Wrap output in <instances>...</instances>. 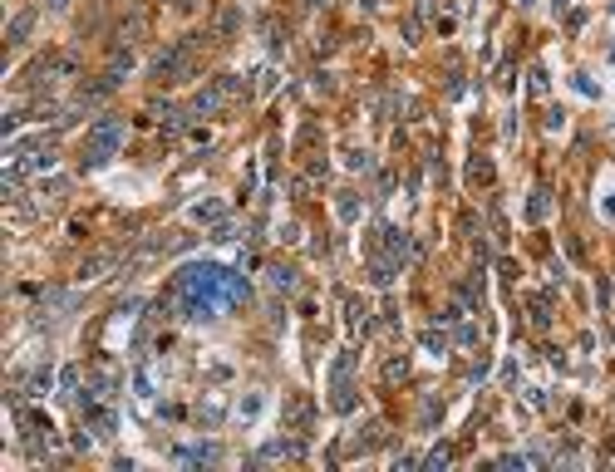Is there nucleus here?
<instances>
[{"label":"nucleus","instance_id":"obj_1","mask_svg":"<svg viewBox=\"0 0 615 472\" xmlns=\"http://www.w3.org/2000/svg\"><path fill=\"white\" fill-rule=\"evenodd\" d=\"M119 143H124V124L119 119H99L94 133H89V163H104Z\"/></svg>","mask_w":615,"mask_h":472},{"label":"nucleus","instance_id":"obj_2","mask_svg":"<svg viewBox=\"0 0 615 472\" xmlns=\"http://www.w3.org/2000/svg\"><path fill=\"white\" fill-rule=\"evenodd\" d=\"M271 281H276V286H281V291H291V286H296V276H291V271H286V266H281V271H271Z\"/></svg>","mask_w":615,"mask_h":472},{"label":"nucleus","instance_id":"obj_3","mask_svg":"<svg viewBox=\"0 0 615 472\" xmlns=\"http://www.w3.org/2000/svg\"><path fill=\"white\" fill-rule=\"evenodd\" d=\"M306 5H325V0H306Z\"/></svg>","mask_w":615,"mask_h":472}]
</instances>
